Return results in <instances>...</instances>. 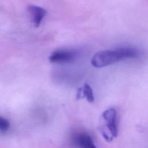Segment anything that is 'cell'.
<instances>
[{
    "mask_svg": "<svg viewBox=\"0 0 148 148\" xmlns=\"http://www.w3.org/2000/svg\"><path fill=\"white\" fill-rule=\"evenodd\" d=\"M138 56V51L136 49L132 47H121L97 52L92 57L91 63L95 68H102Z\"/></svg>",
    "mask_w": 148,
    "mask_h": 148,
    "instance_id": "1",
    "label": "cell"
},
{
    "mask_svg": "<svg viewBox=\"0 0 148 148\" xmlns=\"http://www.w3.org/2000/svg\"><path fill=\"white\" fill-rule=\"evenodd\" d=\"M105 125L109 132V136L112 139L117 137L118 134V127L117 122V112L113 108L105 110L102 114Z\"/></svg>",
    "mask_w": 148,
    "mask_h": 148,
    "instance_id": "2",
    "label": "cell"
},
{
    "mask_svg": "<svg viewBox=\"0 0 148 148\" xmlns=\"http://www.w3.org/2000/svg\"><path fill=\"white\" fill-rule=\"evenodd\" d=\"M77 57V53L71 50H57L53 51L49 57L52 63L64 64L72 62Z\"/></svg>",
    "mask_w": 148,
    "mask_h": 148,
    "instance_id": "3",
    "label": "cell"
},
{
    "mask_svg": "<svg viewBox=\"0 0 148 148\" xmlns=\"http://www.w3.org/2000/svg\"><path fill=\"white\" fill-rule=\"evenodd\" d=\"M27 11L35 27H38L43 18L47 14V11L42 7L35 5H29Z\"/></svg>",
    "mask_w": 148,
    "mask_h": 148,
    "instance_id": "4",
    "label": "cell"
},
{
    "mask_svg": "<svg viewBox=\"0 0 148 148\" xmlns=\"http://www.w3.org/2000/svg\"><path fill=\"white\" fill-rule=\"evenodd\" d=\"M73 139L74 143L80 148H97L91 137L87 134H77Z\"/></svg>",
    "mask_w": 148,
    "mask_h": 148,
    "instance_id": "5",
    "label": "cell"
},
{
    "mask_svg": "<svg viewBox=\"0 0 148 148\" xmlns=\"http://www.w3.org/2000/svg\"><path fill=\"white\" fill-rule=\"evenodd\" d=\"M84 97L87 101L90 103L94 101V95L92 90L90 86L88 84H84L83 86L79 88L77 93V98Z\"/></svg>",
    "mask_w": 148,
    "mask_h": 148,
    "instance_id": "6",
    "label": "cell"
},
{
    "mask_svg": "<svg viewBox=\"0 0 148 148\" xmlns=\"http://www.w3.org/2000/svg\"><path fill=\"white\" fill-rule=\"evenodd\" d=\"M10 128V123L6 119L0 116V132H4Z\"/></svg>",
    "mask_w": 148,
    "mask_h": 148,
    "instance_id": "7",
    "label": "cell"
}]
</instances>
